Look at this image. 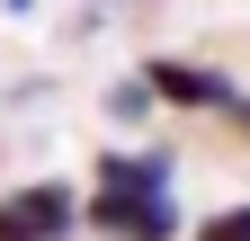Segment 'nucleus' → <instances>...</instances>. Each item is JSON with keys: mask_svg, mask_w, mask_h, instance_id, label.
<instances>
[{"mask_svg": "<svg viewBox=\"0 0 250 241\" xmlns=\"http://www.w3.org/2000/svg\"><path fill=\"white\" fill-rule=\"evenodd\" d=\"M81 232H99V241H179L188 215H179L170 188H89L81 197Z\"/></svg>", "mask_w": 250, "mask_h": 241, "instance_id": "nucleus-1", "label": "nucleus"}, {"mask_svg": "<svg viewBox=\"0 0 250 241\" xmlns=\"http://www.w3.org/2000/svg\"><path fill=\"white\" fill-rule=\"evenodd\" d=\"M81 232V197L62 179H27L0 197V241H72Z\"/></svg>", "mask_w": 250, "mask_h": 241, "instance_id": "nucleus-2", "label": "nucleus"}, {"mask_svg": "<svg viewBox=\"0 0 250 241\" xmlns=\"http://www.w3.org/2000/svg\"><path fill=\"white\" fill-rule=\"evenodd\" d=\"M143 89H152V107H188V116H197V107H214V116H224V107L241 99V89H232V72L188 63V54H152V63H143Z\"/></svg>", "mask_w": 250, "mask_h": 241, "instance_id": "nucleus-3", "label": "nucleus"}, {"mask_svg": "<svg viewBox=\"0 0 250 241\" xmlns=\"http://www.w3.org/2000/svg\"><path fill=\"white\" fill-rule=\"evenodd\" d=\"M170 179H179V152L152 143V152H99L89 188H170Z\"/></svg>", "mask_w": 250, "mask_h": 241, "instance_id": "nucleus-4", "label": "nucleus"}, {"mask_svg": "<svg viewBox=\"0 0 250 241\" xmlns=\"http://www.w3.org/2000/svg\"><path fill=\"white\" fill-rule=\"evenodd\" d=\"M107 116H116V125H143V116H152V89H143V72L107 89Z\"/></svg>", "mask_w": 250, "mask_h": 241, "instance_id": "nucleus-5", "label": "nucleus"}, {"mask_svg": "<svg viewBox=\"0 0 250 241\" xmlns=\"http://www.w3.org/2000/svg\"><path fill=\"white\" fill-rule=\"evenodd\" d=\"M188 241H250V205H214V215L188 232Z\"/></svg>", "mask_w": 250, "mask_h": 241, "instance_id": "nucleus-6", "label": "nucleus"}, {"mask_svg": "<svg viewBox=\"0 0 250 241\" xmlns=\"http://www.w3.org/2000/svg\"><path fill=\"white\" fill-rule=\"evenodd\" d=\"M224 116H232V125H241V134H250V99H232V107H224Z\"/></svg>", "mask_w": 250, "mask_h": 241, "instance_id": "nucleus-7", "label": "nucleus"}, {"mask_svg": "<svg viewBox=\"0 0 250 241\" xmlns=\"http://www.w3.org/2000/svg\"><path fill=\"white\" fill-rule=\"evenodd\" d=\"M99 9H116V0H99Z\"/></svg>", "mask_w": 250, "mask_h": 241, "instance_id": "nucleus-8", "label": "nucleus"}]
</instances>
